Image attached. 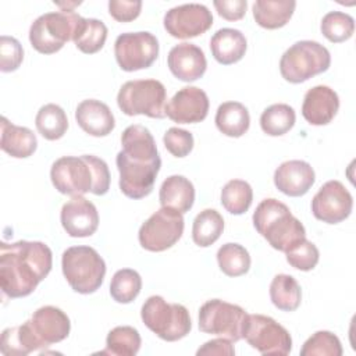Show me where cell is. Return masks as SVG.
Listing matches in <instances>:
<instances>
[{
	"label": "cell",
	"instance_id": "obj_42",
	"mask_svg": "<svg viewBox=\"0 0 356 356\" xmlns=\"http://www.w3.org/2000/svg\"><path fill=\"white\" fill-rule=\"evenodd\" d=\"M165 149L175 157H185L193 149V135L182 128L172 127L163 136Z\"/></svg>",
	"mask_w": 356,
	"mask_h": 356
},
{
	"label": "cell",
	"instance_id": "obj_1",
	"mask_svg": "<svg viewBox=\"0 0 356 356\" xmlns=\"http://www.w3.org/2000/svg\"><path fill=\"white\" fill-rule=\"evenodd\" d=\"M121 152L115 157L120 189L131 199H142L153 191L161 167L154 138L139 124L129 125L121 135Z\"/></svg>",
	"mask_w": 356,
	"mask_h": 356
},
{
	"label": "cell",
	"instance_id": "obj_43",
	"mask_svg": "<svg viewBox=\"0 0 356 356\" xmlns=\"http://www.w3.org/2000/svg\"><path fill=\"white\" fill-rule=\"evenodd\" d=\"M142 1L139 0H110L108 13L118 22H129L139 17Z\"/></svg>",
	"mask_w": 356,
	"mask_h": 356
},
{
	"label": "cell",
	"instance_id": "obj_23",
	"mask_svg": "<svg viewBox=\"0 0 356 356\" xmlns=\"http://www.w3.org/2000/svg\"><path fill=\"white\" fill-rule=\"evenodd\" d=\"M248 42L245 35L234 28L218 29L210 39V50L216 61L222 65L235 64L246 53Z\"/></svg>",
	"mask_w": 356,
	"mask_h": 356
},
{
	"label": "cell",
	"instance_id": "obj_12",
	"mask_svg": "<svg viewBox=\"0 0 356 356\" xmlns=\"http://www.w3.org/2000/svg\"><path fill=\"white\" fill-rule=\"evenodd\" d=\"M184 232V217L179 211L161 207L139 228L138 238L143 249L163 252L175 245Z\"/></svg>",
	"mask_w": 356,
	"mask_h": 356
},
{
	"label": "cell",
	"instance_id": "obj_25",
	"mask_svg": "<svg viewBox=\"0 0 356 356\" xmlns=\"http://www.w3.org/2000/svg\"><path fill=\"white\" fill-rule=\"evenodd\" d=\"M159 199L161 207H168L184 214L192 209L195 202L193 184L184 175H171L163 181Z\"/></svg>",
	"mask_w": 356,
	"mask_h": 356
},
{
	"label": "cell",
	"instance_id": "obj_31",
	"mask_svg": "<svg viewBox=\"0 0 356 356\" xmlns=\"http://www.w3.org/2000/svg\"><path fill=\"white\" fill-rule=\"evenodd\" d=\"M35 125L38 132L47 140H57L64 136L68 129V118L65 111L54 103L44 104L39 108Z\"/></svg>",
	"mask_w": 356,
	"mask_h": 356
},
{
	"label": "cell",
	"instance_id": "obj_35",
	"mask_svg": "<svg viewBox=\"0 0 356 356\" xmlns=\"http://www.w3.org/2000/svg\"><path fill=\"white\" fill-rule=\"evenodd\" d=\"M220 270L228 277H241L250 268L249 252L239 243H224L217 252Z\"/></svg>",
	"mask_w": 356,
	"mask_h": 356
},
{
	"label": "cell",
	"instance_id": "obj_18",
	"mask_svg": "<svg viewBox=\"0 0 356 356\" xmlns=\"http://www.w3.org/2000/svg\"><path fill=\"white\" fill-rule=\"evenodd\" d=\"M29 324L43 348L61 342L71 330L68 316L56 306H43L33 312Z\"/></svg>",
	"mask_w": 356,
	"mask_h": 356
},
{
	"label": "cell",
	"instance_id": "obj_24",
	"mask_svg": "<svg viewBox=\"0 0 356 356\" xmlns=\"http://www.w3.org/2000/svg\"><path fill=\"white\" fill-rule=\"evenodd\" d=\"M0 147L3 152L15 159H26L32 156L38 147L36 135L26 127H18L1 117Z\"/></svg>",
	"mask_w": 356,
	"mask_h": 356
},
{
	"label": "cell",
	"instance_id": "obj_14",
	"mask_svg": "<svg viewBox=\"0 0 356 356\" xmlns=\"http://www.w3.org/2000/svg\"><path fill=\"white\" fill-rule=\"evenodd\" d=\"M213 25L211 11L197 3L172 7L164 15V29L172 38L191 39L207 32Z\"/></svg>",
	"mask_w": 356,
	"mask_h": 356
},
{
	"label": "cell",
	"instance_id": "obj_6",
	"mask_svg": "<svg viewBox=\"0 0 356 356\" xmlns=\"http://www.w3.org/2000/svg\"><path fill=\"white\" fill-rule=\"evenodd\" d=\"M143 324L159 338L174 342L186 337L192 328L189 312L179 303H167L163 296H149L140 310Z\"/></svg>",
	"mask_w": 356,
	"mask_h": 356
},
{
	"label": "cell",
	"instance_id": "obj_5",
	"mask_svg": "<svg viewBox=\"0 0 356 356\" xmlns=\"http://www.w3.org/2000/svg\"><path fill=\"white\" fill-rule=\"evenodd\" d=\"M63 274L78 293L96 292L106 275V263L90 246H71L61 257Z\"/></svg>",
	"mask_w": 356,
	"mask_h": 356
},
{
	"label": "cell",
	"instance_id": "obj_29",
	"mask_svg": "<svg viewBox=\"0 0 356 356\" xmlns=\"http://www.w3.org/2000/svg\"><path fill=\"white\" fill-rule=\"evenodd\" d=\"M270 299L277 309L293 312L302 300L300 285L289 274H277L270 284Z\"/></svg>",
	"mask_w": 356,
	"mask_h": 356
},
{
	"label": "cell",
	"instance_id": "obj_32",
	"mask_svg": "<svg viewBox=\"0 0 356 356\" xmlns=\"http://www.w3.org/2000/svg\"><path fill=\"white\" fill-rule=\"evenodd\" d=\"M107 26L96 18H82L74 35V43L85 54L97 53L106 43Z\"/></svg>",
	"mask_w": 356,
	"mask_h": 356
},
{
	"label": "cell",
	"instance_id": "obj_30",
	"mask_svg": "<svg viewBox=\"0 0 356 356\" xmlns=\"http://www.w3.org/2000/svg\"><path fill=\"white\" fill-rule=\"evenodd\" d=\"M224 231V218L214 209L202 210L193 220L192 239L200 248L213 245Z\"/></svg>",
	"mask_w": 356,
	"mask_h": 356
},
{
	"label": "cell",
	"instance_id": "obj_17",
	"mask_svg": "<svg viewBox=\"0 0 356 356\" xmlns=\"http://www.w3.org/2000/svg\"><path fill=\"white\" fill-rule=\"evenodd\" d=\"M60 220L65 232L72 238L90 236L99 227L97 209L83 196H72L64 203Z\"/></svg>",
	"mask_w": 356,
	"mask_h": 356
},
{
	"label": "cell",
	"instance_id": "obj_4",
	"mask_svg": "<svg viewBox=\"0 0 356 356\" xmlns=\"http://www.w3.org/2000/svg\"><path fill=\"white\" fill-rule=\"evenodd\" d=\"M256 231L277 250L286 252L306 238L303 224L292 216L289 207L277 199L261 200L253 213Z\"/></svg>",
	"mask_w": 356,
	"mask_h": 356
},
{
	"label": "cell",
	"instance_id": "obj_9",
	"mask_svg": "<svg viewBox=\"0 0 356 356\" xmlns=\"http://www.w3.org/2000/svg\"><path fill=\"white\" fill-rule=\"evenodd\" d=\"M167 99L164 85L157 79H136L125 82L117 95V104L127 115H147L164 118Z\"/></svg>",
	"mask_w": 356,
	"mask_h": 356
},
{
	"label": "cell",
	"instance_id": "obj_3",
	"mask_svg": "<svg viewBox=\"0 0 356 356\" xmlns=\"http://www.w3.org/2000/svg\"><path fill=\"white\" fill-rule=\"evenodd\" d=\"M50 179L60 193L70 196L88 192L102 196L110 188L107 163L93 154L60 157L50 168Z\"/></svg>",
	"mask_w": 356,
	"mask_h": 356
},
{
	"label": "cell",
	"instance_id": "obj_28",
	"mask_svg": "<svg viewBox=\"0 0 356 356\" xmlns=\"http://www.w3.org/2000/svg\"><path fill=\"white\" fill-rule=\"evenodd\" d=\"M214 122L221 134L231 138H239L248 132L250 115L242 103L225 102L218 106Z\"/></svg>",
	"mask_w": 356,
	"mask_h": 356
},
{
	"label": "cell",
	"instance_id": "obj_11",
	"mask_svg": "<svg viewBox=\"0 0 356 356\" xmlns=\"http://www.w3.org/2000/svg\"><path fill=\"white\" fill-rule=\"evenodd\" d=\"M242 338L261 355L286 356L292 349V338L286 328L264 314H248Z\"/></svg>",
	"mask_w": 356,
	"mask_h": 356
},
{
	"label": "cell",
	"instance_id": "obj_22",
	"mask_svg": "<svg viewBox=\"0 0 356 356\" xmlns=\"http://www.w3.org/2000/svg\"><path fill=\"white\" fill-rule=\"evenodd\" d=\"M75 120L86 134L92 136H107L115 127L110 107L96 99L82 100L75 110Z\"/></svg>",
	"mask_w": 356,
	"mask_h": 356
},
{
	"label": "cell",
	"instance_id": "obj_8",
	"mask_svg": "<svg viewBox=\"0 0 356 356\" xmlns=\"http://www.w3.org/2000/svg\"><path fill=\"white\" fill-rule=\"evenodd\" d=\"M82 17L74 11H53L38 17L29 28V42L42 54H53L74 39Z\"/></svg>",
	"mask_w": 356,
	"mask_h": 356
},
{
	"label": "cell",
	"instance_id": "obj_19",
	"mask_svg": "<svg viewBox=\"0 0 356 356\" xmlns=\"http://www.w3.org/2000/svg\"><path fill=\"white\" fill-rule=\"evenodd\" d=\"M171 74L184 82H193L203 76L207 61L203 50L193 43L175 44L167 57Z\"/></svg>",
	"mask_w": 356,
	"mask_h": 356
},
{
	"label": "cell",
	"instance_id": "obj_39",
	"mask_svg": "<svg viewBox=\"0 0 356 356\" xmlns=\"http://www.w3.org/2000/svg\"><path fill=\"white\" fill-rule=\"evenodd\" d=\"M302 356H341L342 345L339 338L330 331L314 332L302 346Z\"/></svg>",
	"mask_w": 356,
	"mask_h": 356
},
{
	"label": "cell",
	"instance_id": "obj_16",
	"mask_svg": "<svg viewBox=\"0 0 356 356\" xmlns=\"http://www.w3.org/2000/svg\"><path fill=\"white\" fill-rule=\"evenodd\" d=\"M209 97L204 90L196 86L179 89L165 104V115L178 124H195L207 117Z\"/></svg>",
	"mask_w": 356,
	"mask_h": 356
},
{
	"label": "cell",
	"instance_id": "obj_26",
	"mask_svg": "<svg viewBox=\"0 0 356 356\" xmlns=\"http://www.w3.org/2000/svg\"><path fill=\"white\" fill-rule=\"evenodd\" d=\"M293 0H257L252 6L253 18L261 28L278 29L286 25L295 11Z\"/></svg>",
	"mask_w": 356,
	"mask_h": 356
},
{
	"label": "cell",
	"instance_id": "obj_21",
	"mask_svg": "<svg viewBox=\"0 0 356 356\" xmlns=\"http://www.w3.org/2000/svg\"><path fill=\"white\" fill-rule=\"evenodd\" d=\"M339 97L334 89L317 85L309 89L303 97L302 115L310 125H327L337 115Z\"/></svg>",
	"mask_w": 356,
	"mask_h": 356
},
{
	"label": "cell",
	"instance_id": "obj_20",
	"mask_svg": "<svg viewBox=\"0 0 356 356\" xmlns=\"http://www.w3.org/2000/svg\"><path fill=\"white\" fill-rule=\"evenodd\" d=\"M316 181L313 167L303 160H288L281 163L274 172V185L288 196L298 197L309 192Z\"/></svg>",
	"mask_w": 356,
	"mask_h": 356
},
{
	"label": "cell",
	"instance_id": "obj_36",
	"mask_svg": "<svg viewBox=\"0 0 356 356\" xmlns=\"http://www.w3.org/2000/svg\"><path fill=\"white\" fill-rule=\"evenodd\" d=\"M252 200V186L243 179H231L221 189V204L231 214L239 216L246 213Z\"/></svg>",
	"mask_w": 356,
	"mask_h": 356
},
{
	"label": "cell",
	"instance_id": "obj_34",
	"mask_svg": "<svg viewBox=\"0 0 356 356\" xmlns=\"http://www.w3.org/2000/svg\"><path fill=\"white\" fill-rule=\"evenodd\" d=\"M140 335L131 325H118L113 328L106 338V349L102 353L115 356H134L140 349Z\"/></svg>",
	"mask_w": 356,
	"mask_h": 356
},
{
	"label": "cell",
	"instance_id": "obj_27",
	"mask_svg": "<svg viewBox=\"0 0 356 356\" xmlns=\"http://www.w3.org/2000/svg\"><path fill=\"white\" fill-rule=\"evenodd\" d=\"M43 349L36 338L29 320L17 327H8L1 332L0 350L6 356H24L31 352Z\"/></svg>",
	"mask_w": 356,
	"mask_h": 356
},
{
	"label": "cell",
	"instance_id": "obj_44",
	"mask_svg": "<svg viewBox=\"0 0 356 356\" xmlns=\"http://www.w3.org/2000/svg\"><path fill=\"white\" fill-rule=\"evenodd\" d=\"M218 15L227 21H238L245 17L248 3L246 0H216L213 1Z\"/></svg>",
	"mask_w": 356,
	"mask_h": 356
},
{
	"label": "cell",
	"instance_id": "obj_41",
	"mask_svg": "<svg viewBox=\"0 0 356 356\" xmlns=\"http://www.w3.org/2000/svg\"><path fill=\"white\" fill-rule=\"evenodd\" d=\"M24 60V50L21 43L13 38L3 35L0 38V71H15Z\"/></svg>",
	"mask_w": 356,
	"mask_h": 356
},
{
	"label": "cell",
	"instance_id": "obj_40",
	"mask_svg": "<svg viewBox=\"0 0 356 356\" xmlns=\"http://www.w3.org/2000/svg\"><path fill=\"white\" fill-rule=\"evenodd\" d=\"M286 261L296 270L310 271L313 270L320 259V253L317 246L307 241L306 238L293 245L291 249L285 252Z\"/></svg>",
	"mask_w": 356,
	"mask_h": 356
},
{
	"label": "cell",
	"instance_id": "obj_38",
	"mask_svg": "<svg viewBox=\"0 0 356 356\" xmlns=\"http://www.w3.org/2000/svg\"><path fill=\"white\" fill-rule=\"evenodd\" d=\"M321 33L332 43H341L352 38L355 32V19L342 11L327 13L320 25Z\"/></svg>",
	"mask_w": 356,
	"mask_h": 356
},
{
	"label": "cell",
	"instance_id": "obj_45",
	"mask_svg": "<svg viewBox=\"0 0 356 356\" xmlns=\"http://www.w3.org/2000/svg\"><path fill=\"white\" fill-rule=\"evenodd\" d=\"M197 355H216V356H234L235 349L229 339L227 338H217L207 341L200 346L196 352Z\"/></svg>",
	"mask_w": 356,
	"mask_h": 356
},
{
	"label": "cell",
	"instance_id": "obj_15",
	"mask_svg": "<svg viewBox=\"0 0 356 356\" xmlns=\"http://www.w3.org/2000/svg\"><path fill=\"white\" fill-rule=\"evenodd\" d=\"M353 197L337 179L327 181L312 200L313 216L327 224H338L352 213Z\"/></svg>",
	"mask_w": 356,
	"mask_h": 356
},
{
	"label": "cell",
	"instance_id": "obj_33",
	"mask_svg": "<svg viewBox=\"0 0 356 356\" xmlns=\"http://www.w3.org/2000/svg\"><path fill=\"white\" fill-rule=\"evenodd\" d=\"M296 121L295 110L285 103L271 104L260 115V127L270 136H281L292 129Z\"/></svg>",
	"mask_w": 356,
	"mask_h": 356
},
{
	"label": "cell",
	"instance_id": "obj_13",
	"mask_svg": "<svg viewBox=\"0 0 356 356\" xmlns=\"http://www.w3.org/2000/svg\"><path fill=\"white\" fill-rule=\"evenodd\" d=\"M115 60L122 71L132 72L149 68L159 56L157 38L146 31L125 32L114 43Z\"/></svg>",
	"mask_w": 356,
	"mask_h": 356
},
{
	"label": "cell",
	"instance_id": "obj_2",
	"mask_svg": "<svg viewBox=\"0 0 356 356\" xmlns=\"http://www.w3.org/2000/svg\"><path fill=\"white\" fill-rule=\"evenodd\" d=\"M53 254L39 241H18L0 245V285L8 298L31 295L50 273Z\"/></svg>",
	"mask_w": 356,
	"mask_h": 356
},
{
	"label": "cell",
	"instance_id": "obj_10",
	"mask_svg": "<svg viewBox=\"0 0 356 356\" xmlns=\"http://www.w3.org/2000/svg\"><path fill=\"white\" fill-rule=\"evenodd\" d=\"M246 317L248 313L241 306L211 299L199 309V330L236 342L242 339Z\"/></svg>",
	"mask_w": 356,
	"mask_h": 356
},
{
	"label": "cell",
	"instance_id": "obj_7",
	"mask_svg": "<svg viewBox=\"0 0 356 356\" xmlns=\"http://www.w3.org/2000/svg\"><path fill=\"white\" fill-rule=\"evenodd\" d=\"M331 64L327 47L314 40L293 43L280 60V72L291 83H300L314 75L325 72Z\"/></svg>",
	"mask_w": 356,
	"mask_h": 356
},
{
	"label": "cell",
	"instance_id": "obj_37",
	"mask_svg": "<svg viewBox=\"0 0 356 356\" xmlns=\"http://www.w3.org/2000/svg\"><path fill=\"white\" fill-rule=\"evenodd\" d=\"M142 289V278L132 268H121L115 271L110 282V295L118 303H131L136 299Z\"/></svg>",
	"mask_w": 356,
	"mask_h": 356
}]
</instances>
